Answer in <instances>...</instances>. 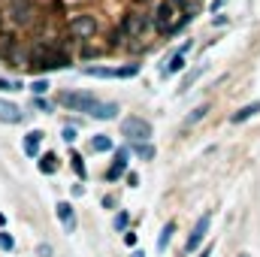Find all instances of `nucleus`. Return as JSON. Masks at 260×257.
<instances>
[{"mask_svg": "<svg viewBox=\"0 0 260 257\" xmlns=\"http://www.w3.org/2000/svg\"><path fill=\"white\" fill-rule=\"evenodd\" d=\"M30 67H34V70H67L70 61H67V55L52 52L49 46H37L34 55H30Z\"/></svg>", "mask_w": 260, "mask_h": 257, "instance_id": "1", "label": "nucleus"}, {"mask_svg": "<svg viewBox=\"0 0 260 257\" xmlns=\"http://www.w3.org/2000/svg\"><path fill=\"white\" fill-rule=\"evenodd\" d=\"M58 103L67 106V109H76V112H88V115H94V109H97V97H91V94H82V91H61L58 94Z\"/></svg>", "mask_w": 260, "mask_h": 257, "instance_id": "2", "label": "nucleus"}, {"mask_svg": "<svg viewBox=\"0 0 260 257\" xmlns=\"http://www.w3.org/2000/svg\"><path fill=\"white\" fill-rule=\"evenodd\" d=\"M67 30H70L73 40H91L97 34V18L88 15V12H76V15H70Z\"/></svg>", "mask_w": 260, "mask_h": 257, "instance_id": "3", "label": "nucleus"}, {"mask_svg": "<svg viewBox=\"0 0 260 257\" xmlns=\"http://www.w3.org/2000/svg\"><path fill=\"white\" fill-rule=\"evenodd\" d=\"M121 130H124V136H127L130 142H148L151 139V124L145 118H136V115L124 118L121 121Z\"/></svg>", "mask_w": 260, "mask_h": 257, "instance_id": "4", "label": "nucleus"}, {"mask_svg": "<svg viewBox=\"0 0 260 257\" xmlns=\"http://www.w3.org/2000/svg\"><path fill=\"white\" fill-rule=\"evenodd\" d=\"M176 12H179V3L176 0H164L157 9H154V24L160 27V30H176V24H173V18H176Z\"/></svg>", "mask_w": 260, "mask_h": 257, "instance_id": "5", "label": "nucleus"}, {"mask_svg": "<svg viewBox=\"0 0 260 257\" xmlns=\"http://www.w3.org/2000/svg\"><path fill=\"white\" fill-rule=\"evenodd\" d=\"M209 224H212V215L206 212V215H203V218L194 224V230H191V236H188V242H185V251H197V248H200L203 236L209 233Z\"/></svg>", "mask_w": 260, "mask_h": 257, "instance_id": "6", "label": "nucleus"}, {"mask_svg": "<svg viewBox=\"0 0 260 257\" xmlns=\"http://www.w3.org/2000/svg\"><path fill=\"white\" fill-rule=\"evenodd\" d=\"M0 121H3V124H21V121H24V112H21L15 103H9V100L0 97Z\"/></svg>", "mask_w": 260, "mask_h": 257, "instance_id": "7", "label": "nucleus"}, {"mask_svg": "<svg viewBox=\"0 0 260 257\" xmlns=\"http://www.w3.org/2000/svg\"><path fill=\"white\" fill-rule=\"evenodd\" d=\"M82 73L94 79H121V67H82Z\"/></svg>", "mask_w": 260, "mask_h": 257, "instance_id": "8", "label": "nucleus"}, {"mask_svg": "<svg viewBox=\"0 0 260 257\" xmlns=\"http://www.w3.org/2000/svg\"><path fill=\"white\" fill-rule=\"evenodd\" d=\"M127 157H130L127 148H118V154H115V164H112V167H109V173H106V179H109V182H115V179H118V176L127 170Z\"/></svg>", "mask_w": 260, "mask_h": 257, "instance_id": "9", "label": "nucleus"}, {"mask_svg": "<svg viewBox=\"0 0 260 257\" xmlns=\"http://www.w3.org/2000/svg\"><path fill=\"white\" fill-rule=\"evenodd\" d=\"M21 145H24V154H27V157H37V154H40V145H43V133H40V130L24 133V142H21Z\"/></svg>", "mask_w": 260, "mask_h": 257, "instance_id": "10", "label": "nucleus"}, {"mask_svg": "<svg viewBox=\"0 0 260 257\" xmlns=\"http://www.w3.org/2000/svg\"><path fill=\"white\" fill-rule=\"evenodd\" d=\"M91 118H97V121H112V118H118V103H97V109H94Z\"/></svg>", "mask_w": 260, "mask_h": 257, "instance_id": "11", "label": "nucleus"}, {"mask_svg": "<svg viewBox=\"0 0 260 257\" xmlns=\"http://www.w3.org/2000/svg\"><path fill=\"white\" fill-rule=\"evenodd\" d=\"M142 27H145V18H142L139 12H130L127 18H124V24H121V34H130V37H136Z\"/></svg>", "mask_w": 260, "mask_h": 257, "instance_id": "12", "label": "nucleus"}, {"mask_svg": "<svg viewBox=\"0 0 260 257\" xmlns=\"http://www.w3.org/2000/svg\"><path fill=\"white\" fill-rule=\"evenodd\" d=\"M55 209H58V218H61V224H64V230H67V233H73V230H76V218H73V206H70V203H58Z\"/></svg>", "mask_w": 260, "mask_h": 257, "instance_id": "13", "label": "nucleus"}, {"mask_svg": "<svg viewBox=\"0 0 260 257\" xmlns=\"http://www.w3.org/2000/svg\"><path fill=\"white\" fill-rule=\"evenodd\" d=\"M188 49H191V40H188V43H185V46H182V49H179L173 58H170V64H167V73H179V70L185 67V52H188Z\"/></svg>", "mask_w": 260, "mask_h": 257, "instance_id": "14", "label": "nucleus"}, {"mask_svg": "<svg viewBox=\"0 0 260 257\" xmlns=\"http://www.w3.org/2000/svg\"><path fill=\"white\" fill-rule=\"evenodd\" d=\"M257 112H260V103H248V106H242L239 112H233V118H230V121H233V124H242V121H248V118H251V115H257Z\"/></svg>", "mask_w": 260, "mask_h": 257, "instance_id": "15", "label": "nucleus"}, {"mask_svg": "<svg viewBox=\"0 0 260 257\" xmlns=\"http://www.w3.org/2000/svg\"><path fill=\"white\" fill-rule=\"evenodd\" d=\"M173 233H176V221H167V224H164V230H160V236H157V248H160V251L170 245Z\"/></svg>", "mask_w": 260, "mask_h": 257, "instance_id": "16", "label": "nucleus"}, {"mask_svg": "<svg viewBox=\"0 0 260 257\" xmlns=\"http://www.w3.org/2000/svg\"><path fill=\"white\" fill-rule=\"evenodd\" d=\"M206 115H209V106H206V103H203V106H197V109H191V115L185 118V127H194L197 121H203Z\"/></svg>", "mask_w": 260, "mask_h": 257, "instance_id": "17", "label": "nucleus"}, {"mask_svg": "<svg viewBox=\"0 0 260 257\" xmlns=\"http://www.w3.org/2000/svg\"><path fill=\"white\" fill-rule=\"evenodd\" d=\"M40 170H43L46 176H52V173L58 170V157H55V154H43V157H40Z\"/></svg>", "mask_w": 260, "mask_h": 257, "instance_id": "18", "label": "nucleus"}, {"mask_svg": "<svg viewBox=\"0 0 260 257\" xmlns=\"http://www.w3.org/2000/svg\"><path fill=\"white\" fill-rule=\"evenodd\" d=\"M91 148H94V151H109V148H112V139H109V136H94V139H91Z\"/></svg>", "mask_w": 260, "mask_h": 257, "instance_id": "19", "label": "nucleus"}, {"mask_svg": "<svg viewBox=\"0 0 260 257\" xmlns=\"http://www.w3.org/2000/svg\"><path fill=\"white\" fill-rule=\"evenodd\" d=\"M130 148H133L139 157H154V148H151V145H145V142H133Z\"/></svg>", "mask_w": 260, "mask_h": 257, "instance_id": "20", "label": "nucleus"}, {"mask_svg": "<svg viewBox=\"0 0 260 257\" xmlns=\"http://www.w3.org/2000/svg\"><path fill=\"white\" fill-rule=\"evenodd\" d=\"M0 88L3 91H21V82L18 79H0Z\"/></svg>", "mask_w": 260, "mask_h": 257, "instance_id": "21", "label": "nucleus"}, {"mask_svg": "<svg viewBox=\"0 0 260 257\" xmlns=\"http://www.w3.org/2000/svg\"><path fill=\"white\" fill-rule=\"evenodd\" d=\"M0 248H3V251H12V248H15V239H12L9 233H3V230H0Z\"/></svg>", "mask_w": 260, "mask_h": 257, "instance_id": "22", "label": "nucleus"}, {"mask_svg": "<svg viewBox=\"0 0 260 257\" xmlns=\"http://www.w3.org/2000/svg\"><path fill=\"white\" fill-rule=\"evenodd\" d=\"M200 73H203V67H197V70H191V73L185 76V82H182V91H188V88L194 85V79H197V76H200Z\"/></svg>", "mask_w": 260, "mask_h": 257, "instance_id": "23", "label": "nucleus"}, {"mask_svg": "<svg viewBox=\"0 0 260 257\" xmlns=\"http://www.w3.org/2000/svg\"><path fill=\"white\" fill-rule=\"evenodd\" d=\"M46 91H49V82H46V79H37V82H34V94H37V97H43Z\"/></svg>", "mask_w": 260, "mask_h": 257, "instance_id": "24", "label": "nucleus"}, {"mask_svg": "<svg viewBox=\"0 0 260 257\" xmlns=\"http://www.w3.org/2000/svg\"><path fill=\"white\" fill-rule=\"evenodd\" d=\"M73 170H76V176H82V179H85V164H82V157H79V154H73Z\"/></svg>", "mask_w": 260, "mask_h": 257, "instance_id": "25", "label": "nucleus"}, {"mask_svg": "<svg viewBox=\"0 0 260 257\" xmlns=\"http://www.w3.org/2000/svg\"><path fill=\"white\" fill-rule=\"evenodd\" d=\"M115 230H127V212H121V215L115 218Z\"/></svg>", "mask_w": 260, "mask_h": 257, "instance_id": "26", "label": "nucleus"}, {"mask_svg": "<svg viewBox=\"0 0 260 257\" xmlns=\"http://www.w3.org/2000/svg\"><path fill=\"white\" fill-rule=\"evenodd\" d=\"M64 139H67V142H76V130L67 127V130H64Z\"/></svg>", "mask_w": 260, "mask_h": 257, "instance_id": "27", "label": "nucleus"}, {"mask_svg": "<svg viewBox=\"0 0 260 257\" xmlns=\"http://www.w3.org/2000/svg\"><path fill=\"white\" fill-rule=\"evenodd\" d=\"M124 242L133 248V245H136V233H130V230H127V233H124Z\"/></svg>", "mask_w": 260, "mask_h": 257, "instance_id": "28", "label": "nucleus"}, {"mask_svg": "<svg viewBox=\"0 0 260 257\" xmlns=\"http://www.w3.org/2000/svg\"><path fill=\"white\" fill-rule=\"evenodd\" d=\"M40 254H43V257H52V248H49V245H40Z\"/></svg>", "mask_w": 260, "mask_h": 257, "instance_id": "29", "label": "nucleus"}, {"mask_svg": "<svg viewBox=\"0 0 260 257\" xmlns=\"http://www.w3.org/2000/svg\"><path fill=\"white\" fill-rule=\"evenodd\" d=\"M221 3H224V0H212V9H218V6H221Z\"/></svg>", "mask_w": 260, "mask_h": 257, "instance_id": "30", "label": "nucleus"}, {"mask_svg": "<svg viewBox=\"0 0 260 257\" xmlns=\"http://www.w3.org/2000/svg\"><path fill=\"white\" fill-rule=\"evenodd\" d=\"M3 224H6V215H3V212H0V227H3Z\"/></svg>", "mask_w": 260, "mask_h": 257, "instance_id": "31", "label": "nucleus"}, {"mask_svg": "<svg viewBox=\"0 0 260 257\" xmlns=\"http://www.w3.org/2000/svg\"><path fill=\"white\" fill-rule=\"evenodd\" d=\"M200 257H209V251H203V254H200Z\"/></svg>", "mask_w": 260, "mask_h": 257, "instance_id": "32", "label": "nucleus"}, {"mask_svg": "<svg viewBox=\"0 0 260 257\" xmlns=\"http://www.w3.org/2000/svg\"><path fill=\"white\" fill-rule=\"evenodd\" d=\"M242 257H245V254H242Z\"/></svg>", "mask_w": 260, "mask_h": 257, "instance_id": "33", "label": "nucleus"}]
</instances>
